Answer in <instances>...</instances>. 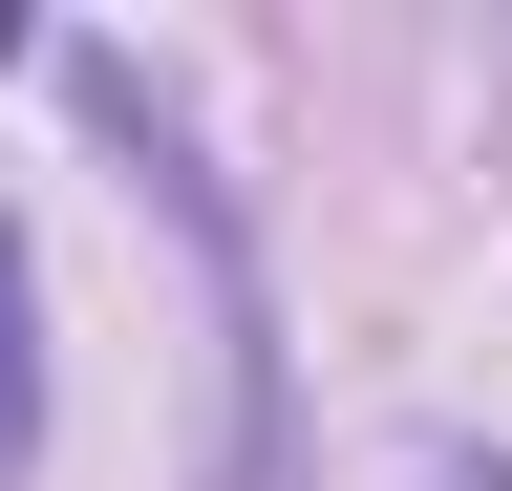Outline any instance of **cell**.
I'll list each match as a JSON object with an SVG mask.
<instances>
[{
	"label": "cell",
	"mask_w": 512,
	"mask_h": 491,
	"mask_svg": "<svg viewBox=\"0 0 512 491\" xmlns=\"http://www.w3.org/2000/svg\"><path fill=\"white\" fill-rule=\"evenodd\" d=\"M43 449V299H22V214H0V470Z\"/></svg>",
	"instance_id": "obj_1"
},
{
	"label": "cell",
	"mask_w": 512,
	"mask_h": 491,
	"mask_svg": "<svg viewBox=\"0 0 512 491\" xmlns=\"http://www.w3.org/2000/svg\"><path fill=\"white\" fill-rule=\"evenodd\" d=\"M0 43H22V22H0Z\"/></svg>",
	"instance_id": "obj_2"
}]
</instances>
